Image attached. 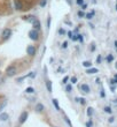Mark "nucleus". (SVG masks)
<instances>
[{"label": "nucleus", "instance_id": "obj_1", "mask_svg": "<svg viewBox=\"0 0 117 127\" xmlns=\"http://www.w3.org/2000/svg\"><path fill=\"white\" fill-rule=\"evenodd\" d=\"M16 73H17V68H16L15 66H13V65H12V66H8L7 69H6V74H7V76H9V77L16 75Z\"/></svg>", "mask_w": 117, "mask_h": 127}, {"label": "nucleus", "instance_id": "obj_2", "mask_svg": "<svg viewBox=\"0 0 117 127\" xmlns=\"http://www.w3.org/2000/svg\"><path fill=\"white\" fill-rule=\"evenodd\" d=\"M29 37H30V39H32V41H37V39L39 38V34H38V31H37L36 29H33V30H30V31H29Z\"/></svg>", "mask_w": 117, "mask_h": 127}, {"label": "nucleus", "instance_id": "obj_3", "mask_svg": "<svg viewBox=\"0 0 117 127\" xmlns=\"http://www.w3.org/2000/svg\"><path fill=\"white\" fill-rule=\"evenodd\" d=\"M12 35V30L10 29H4V31H2V39H7L9 38V36Z\"/></svg>", "mask_w": 117, "mask_h": 127}, {"label": "nucleus", "instance_id": "obj_4", "mask_svg": "<svg viewBox=\"0 0 117 127\" xmlns=\"http://www.w3.org/2000/svg\"><path fill=\"white\" fill-rule=\"evenodd\" d=\"M27 52L29 55H35L36 54V47L32 45H29L27 47Z\"/></svg>", "mask_w": 117, "mask_h": 127}, {"label": "nucleus", "instance_id": "obj_5", "mask_svg": "<svg viewBox=\"0 0 117 127\" xmlns=\"http://www.w3.org/2000/svg\"><path fill=\"white\" fill-rule=\"evenodd\" d=\"M28 119V112H22L21 113V116H20V124H24L25 121H27Z\"/></svg>", "mask_w": 117, "mask_h": 127}, {"label": "nucleus", "instance_id": "obj_6", "mask_svg": "<svg viewBox=\"0 0 117 127\" xmlns=\"http://www.w3.org/2000/svg\"><path fill=\"white\" fill-rule=\"evenodd\" d=\"M32 24H33V27H35L36 30H39V29H40V26H41V24H40V21H39V20H37V18L32 22Z\"/></svg>", "mask_w": 117, "mask_h": 127}, {"label": "nucleus", "instance_id": "obj_7", "mask_svg": "<svg viewBox=\"0 0 117 127\" xmlns=\"http://www.w3.org/2000/svg\"><path fill=\"white\" fill-rule=\"evenodd\" d=\"M23 20L24 21H28V22H33L35 20H36V18L33 16V15H29V16H23Z\"/></svg>", "mask_w": 117, "mask_h": 127}, {"label": "nucleus", "instance_id": "obj_8", "mask_svg": "<svg viewBox=\"0 0 117 127\" xmlns=\"http://www.w3.org/2000/svg\"><path fill=\"white\" fill-rule=\"evenodd\" d=\"M15 9L16 10H21L22 9V2L20 0H15Z\"/></svg>", "mask_w": 117, "mask_h": 127}, {"label": "nucleus", "instance_id": "obj_9", "mask_svg": "<svg viewBox=\"0 0 117 127\" xmlns=\"http://www.w3.org/2000/svg\"><path fill=\"white\" fill-rule=\"evenodd\" d=\"M8 118H9L8 113H6V112H4V113L0 114V120H1V121H5V120H7Z\"/></svg>", "mask_w": 117, "mask_h": 127}, {"label": "nucleus", "instance_id": "obj_10", "mask_svg": "<svg viewBox=\"0 0 117 127\" xmlns=\"http://www.w3.org/2000/svg\"><path fill=\"white\" fill-rule=\"evenodd\" d=\"M81 91H84V92H90V87H89L87 84H81Z\"/></svg>", "mask_w": 117, "mask_h": 127}, {"label": "nucleus", "instance_id": "obj_11", "mask_svg": "<svg viewBox=\"0 0 117 127\" xmlns=\"http://www.w3.org/2000/svg\"><path fill=\"white\" fill-rule=\"evenodd\" d=\"M46 88L48 92H52V81H46Z\"/></svg>", "mask_w": 117, "mask_h": 127}, {"label": "nucleus", "instance_id": "obj_12", "mask_svg": "<svg viewBox=\"0 0 117 127\" xmlns=\"http://www.w3.org/2000/svg\"><path fill=\"white\" fill-rule=\"evenodd\" d=\"M86 73H87V74H95V73H98V69H97V68H92V67H90V68L86 71Z\"/></svg>", "mask_w": 117, "mask_h": 127}, {"label": "nucleus", "instance_id": "obj_13", "mask_svg": "<svg viewBox=\"0 0 117 127\" xmlns=\"http://www.w3.org/2000/svg\"><path fill=\"white\" fill-rule=\"evenodd\" d=\"M36 110H37V112H41V111L44 110V105H43V104H40V103H39V104H37Z\"/></svg>", "mask_w": 117, "mask_h": 127}, {"label": "nucleus", "instance_id": "obj_14", "mask_svg": "<svg viewBox=\"0 0 117 127\" xmlns=\"http://www.w3.org/2000/svg\"><path fill=\"white\" fill-rule=\"evenodd\" d=\"M52 102H53V105H54L55 106V109L57 110V111H59V110H60V105H59V103H57V100H52Z\"/></svg>", "mask_w": 117, "mask_h": 127}, {"label": "nucleus", "instance_id": "obj_15", "mask_svg": "<svg viewBox=\"0 0 117 127\" xmlns=\"http://www.w3.org/2000/svg\"><path fill=\"white\" fill-rule=\"evenodd\" d=\"M83 66L86 67V68H90L91 66H92V63H91V61H84V63H83Z\"/></svg>", "mask_w": 117, "mask_h": 127}, {"label": "nucleus", "instance_id": "obj_16", "mask_svg": "<svg viewBox=\"0 0 117 127\" xmlns=\"http://www.w3.org/2000/svg\"><path fill=\"white\" fill-rule=\"evenodd\" d=\"M25 92H27V94H32V92H35V89H33L32 87H29V88L25 89Z\"/></svg>", "mask_w": 117, "mask_h": 127}, {"label": "nucleus", "instance_id": "obj_17", "mask_svg": "<svg viewBox=\"0 0 117 127\" xmlns=\"http://www.w3.org/2000/svg\"><path fill=\"white\" fill-rule=\"evenodd\" d=\"M39 5H40V7H45L46 5H47V0H41Z\"/></svg>", "mask_w": 117, "mask_h": 127}, {"label": "nucleus", "instance_id": "obj_18", "mask_svg": "<svg viewBox=\"0 0 117 127\" xmlns=\"http://www.w3.org/2000/svg\"><path fill=\"white\" fill-rule=\"evenodd\" d=\"M93 15H94V12H92V13H89V14H86L85 16H86V18H89V20H91V18H93Z\"/></svg>", "mask_w": 117, "mask_h": 127}, {"label": "nucleus", "instance_id": "obj_19", "mask_svg": "<svg viewBox=\"0 0 117 127\" xmlns=\"http://www.w3.org/2000/svg\"><path fill=\"white\" fill-rule=\"evenodd\" d=\"M92 114H93V109H92V108H89V109H87V116L91 117Z\"/></svg>", "mask_w": 117, "mask_h": 127}, {"label": "nucleus", "instance_id": "obj_20", "mask_svg": "<svg viewBox=\"0 0 117 127\" xmlns=\"http://www.w3.org/2000/svg\"><path fill=\"white\" fill-rule=\"evenodd\" d=\"M77 15H78V18H84V16H85V14H84L81 10H79V12L77 13Z\"/></svg>", "mask_w": 117, "mask_h": 127}, {"label": "nucleus", "instance_id": "obj_21", "mask_svg": "<svg viewBox=\"0 0 117 127\" xmlns=\"http://www.w3.org/2000/svg\"><path fill=\"white\" fill-rule=\"evenodd\" d=\"M113 59H114V57H113L111 54H109L108 57H107V61H108V63H110V61H113Z\"/></svg>", "mask_w": 117, "mask_h": 127}, {"label": "nucleus", "instance_id": "obj_22", "mask_svg": "<svg viewBox=\"0 0 117 127\" xmlns=\"http://www.w3.org/2000/svg\"><path fill=\"white\" fill-rule=\"evenodd\" d=\"M71 83H72V84L77 83V77H76V76H72V77H71Z\"/></svg>", "mask_w": 117, "mask_h": 127}, {"label": "nucleus", "instance_id": "obj_23", "mask_svg": "<svg viewBox=\"0 0 117 127\" xmlns=\"http://www.w3.org/2000/svg\"><path fill=\"white\" fill-rule=\"evenodd\" d=\"M76 100L81 103V104H85V100H84V98H76Z\"/></svg>", "mask_w": 117, "mask_h": 127}, {"label": "nucleus", "instance_id": "obj_24", "mask_svg": "<svg viewBox=\"0 0 117 127\" xmlns=\"http://www.w3.org/2000/svg\"><path fill=\"white\" fill-rule=\"evenodd\" d=\"M105 112H107V113H111V109H110L109 106H106V108H105Z\"/></svg>", "mask_w": 117, "mask_h": 127}, {"label": "nucleus", "instance_id": "obj_25", "mask_svg": "<svg viewBox=\"0 0 117 127\" xmlns=\"http://www.w3.org/2000/svg\"><path fill=\"white\" fill-rule=\"evenodd\" d=\"M65 90L68 91V92H70V91H71V86H70V84H69V86H67V88H65Z\"/></svg>", "mask_w": 117, "mask_h": 127}, {"label": "nucleus", "instance_id": "obj_26", "mask_svg": "<svg viewBox=\"0 0 117 127\" xmlns=\"http://www.w3.org/2000/svg\"><path fill=\"white\" fill-rule=\"evenodd\" d=\"M59 34H60V35H64V34H65L64 29H60V30H59Z\"/></svg>", "mask_w": 117, "mask_h": 127}, {"label": "nucleus", "instance_id": "obj_27", "mask_svg": "<svg viewBox=\"0 0 117 127\" xmlns=\"http://www.w3.org/2000/svg\"><path fill=\"white\" fill-rule=\"evenodd\" d=\"M76 2H77V4H78V5H83V4H84V0H76Z\"/></svg>", "mask_w": 117, "mask_h": 127}, {"label": "nucleus", "instance_id": "obj_28", "mask_svg": "<svg viewBox=\"0 0 117 127\" xmlns=\"http://www.w3.org/2000/svg\"><path fill=\"white\" fill-rule=\"evenodd\" d=\"M68 80H69V76H65V77L62 80V82H63V83H67V81H68Z\"/></svg>", "mask_w": 117, "mask_h": 127}, {"label": "nucleus", "instance_id": "obj_29", "mask_svg": "<svg viewBox=\"0 0 117 127\" xmlns=\"http://www.w3.org/2000/svg\"><path fill=\"white\" fill-rule=\"evenodd\" d=\"M77 39H79L81 42H83V36L81 35H77Z\"/></svg>", "mask_w": 117, "mask_h": 127}, {"label": "nucleus", "instance_id": "obj_30", "mask_svg": "<svg viewBox=\"0 0 117 127\" xmlns=\"http://www.w3.org/2000/svg\"><path fill=\"white\" fill-rule=\"evenodd\" d=\"M68 36H69V38H72V36H73V35H72L71 31H68Z\"/></svg>", "mask_w": 117, "mask_h": 127}, {"label": "nucleus", "instance_id": "obj_31", "mask_svg": "<svg viewBox=\"0 0 117 127\" xmlns=\"http://www.w3.org/2000/svg\"><path fill=\"white\" fill-rule=\"evenodd\" d=\"M67 46H68V43H67V42H64V43L62 44V47H63V49H65Z\"/></svg>", "mask_w": 117, "mask_h": 127}, {"label": "nucleus", "instance_id": "obj_32", "mask_svg": "<svg viewBox=\"0 0 117 127\" xmlns=\"http://www.w3.org/2000/svg\"><path fill=\"white\" fill-rule=\"evenodd\" d=\"M111 83H113V84H116V83H117V79H113V80H111Z\"/></svg>", "mask_w": 117, "mask_h": 127}, {"label": "nucleus", "instance_id": "obj_33", "mask_svg": "<svg viewBox=\"0 0 117 127\" xmlns=\"http://www.w3.org/2000/svg\"><path fill=\"white\" fill-rule=\"evenodd\" d=\"M97 63H98V64H100V63H101V57H100V55H99V57H98V59H97Z\"/></svg>", "mask_w": 117, "mask_h": 127}, {"label": "nucleus", "instance_id": "obj_34", "mask_svg": "<svg viewBox=\"0 0 117 127\" xmlns=\"http://www.w3.org/2000/svg\"><path fill=\"white\" fill-rule=\"evenodd\" d=\"M92 126V121H89L87 124H86V127H91Z\"/></svg>", "mask_w": 117, "mask_h": 127}, {"label": "nucleus", "instance_id": "obj_35", "mask_svg": "<svg viewBox=\"0 0 117 127\" xmlns=\"http://www.w3.org/2000/svg\"><path fill=\"white\" fill-rule=\"evenodd\" d=\"M81 6H83V9H86V7H87V5H85V4H83Z\"/></svg>", "mask_w": 117, "mask_h": 127}, {"label": "nucleus", "instance_id": "obj_36", "mask_svg": "<svg viewBox=\"0 0 117 127\" xmlns=\"http://www.w3.org/2000/svg\"><path fill=\"white\" fill-rule=\"evenodd\" d=\"M115 46H116V47H117V41H116V42H115Z\"/></svg>", "mask_w": 117, "mask_h": 127}, {"label": "nucleus", "instance_id": "obj_37", "mask_svg": "<svg viewBox=\"0 0 117 127\" xmlns=\"http://www.w3.org/2000/svg\"><path fill=\"white\" fill-rule=\"evenodd\" d=\"M115 79H117V74H116V75H115Z\"/></svg>", "mask_w": 117, "mask_h": 127}, {"label": "nucleus", "instance_id": "obj_38", "mask_svg": "<svg viewBox=\"0 0 117 127\" xmlns=\"http://www.w3.org/2000/svg\"><path fill=\"white\" fill-rule=\"evenodd\" d=\"M115 66H116V68H117V63H116V65H115Z\"/></svg>", "mask_w": 117, "mask_h": 127}, {"label": "nucleus", "instance_id": "obj_39", "mask_svg": "<svg viewBox=\"0 0 117 127\" xmlns=\"http://www.w3.org/2000/svg\"><path fill=\"white\" fill-rule=\"evenodd\" d=\"M116 10H117V5H116Z\"/></svg>", "mask_w": 117, "mask_h": 127}, {"label": "nucleus", "instance_id": "obj_40", "mask_svg": "<svg viewBox=\"0 0 117 127\" xmlns=\"http://www.w3.org/2000/svg\"><path fill=\"white\" fill-rule=\"evenodd\" d=\"M0 110H1V109H0Z\"/></svg>", "mask_w": 117, "mask_h": 127}]
</instances>
